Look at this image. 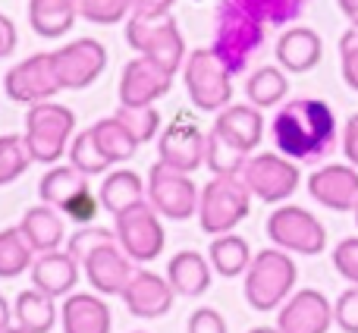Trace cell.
<instances>
[{
    "label": "cell",
    "mask_w": 358,
    "mask_h": 333,
    "mask_svg": "<svg viewBox=\"0 0 358 333\" xmlns=\"http://www.w3.org/2000/svg\"><path fill=\"white\" fill-rule=\"evenodd\" d=\"M273 145L296 164H317L336 148V113L321 98H292L271 120Z\"/></svg>",
    "instance_id": "cell-1"
},
{
    "label": "cell",
    "mask_w": 358,
    "mask_h": 333,
    "mask_svg": "<svg viewBox=\"0 0 358 333\" xmlns=\"http://www.w3.org/2000/svg\"><path fill=\"white\" fill-rule=\"evenodd\" d=\"M264 44V22L255 16L252 10L239 3V0H220L217 6V31H214V50L220 63L229 73H242L255 54Z\"/></svg>",
    "instance_id": "cell-2"
},
{
    "label": "cell",
    "mask_w": 358,
    "mask_h": 333,
    "mask_svg": "<svg viewBox=\"0 0 358 333\" xmlns=\"http://www.w3.org/2000/svg\"><path fill=\"white\" fill-rule=\"evenodd\" d=\"M296 280H299V267L292 261V255L273 246L252 258L242 292H245V302L255 311H273V309L280 311L286 299L296 292Z\"/></svg>",
    "instance_id": "cell-3"
},
{
    "label": "cell",
    "mask_w": 358,
    "mask_h": 333,
    "mask_svg": "<svg viewBox=\"0 0 358 333\" xmlns=\"http://www.w3.org/2000/svg\"><path fill=\"white\" fill-rule=\"evenodd\" d=\"M252 192L242 176H214L201 189L198 201V223L208 236L233 233L252 211Z\"/></svg>",
    "instance_id": "cell-4"
},
{
    "label": "cell",
    "mask_w": 358,
    "mask_h": 333,
    "mask_svg": "<svg viewBox=\"0 0 358 333\" xmlns=\"http://www.w3.org/2000/svg\"><path fill=\"white\" fill-rule=\"evenodd\" d=\"M76 129V113L57 101L31 104L25 113V142L38 164H57L69 151V136Z\"/></svg>",
    "instance_id": "cell-5"
},
{
    "label": "cell",
    "mask_w": 358,
    "mask_h": 333,
    "mask_svg": "<svg viewBox=\"0 0 358 333\" xmlns=\"http://www.w3.org/2000/svg\"><path fill=\"white\" fill-rule=\"evenodd\" d=\"M182 82L189 101L198 111L220 113L233 98V73L220 63L210 48H195L182 63Z\"/></svg>",
    "instance_id": "cell-6"
},
{
    "label": "cell",
    "mask_w": 358,
    "mask_h": 333,
    "mask_svg": "<svg viewBox=\"0 0 358 333\" xmlns=\"http://www.w3.org/2000/svg\"><path fill=\"white\" fill-rule=\"evenodd\" d=\"M267 236L273 246L289 255H321L327 248L324 223L308 208H299V204H280L277 211H271Z\"/></svg>",
    "instance_id": "cell-7"
},
{
    "label": "cell",
    "mask_w": 358,
    "mask_h": 333,
    "mask_svg": "<svg viewBox=\"0 0 358 333\" xmlns=\"http://www.w3.org/2000/svg\"><path fill=\"white\" fill-rule=\"evenodd\" d=\"M239 176L248 185V192L267 204H286V198L296 195L299 183H302V173H299L296 161L283 157L280 151L252 155Z\"/></svg>",
    "instance_id": "cell-8"
},
{
    "label": "cell",
    "mask_w": 358,
    "mask_h": 333,
    "mask_svg": "<svg viewBox=\"0 0 358 333\" xmlns=\"http://www.w3.org/2000/svg\"><path fill=\"white\" fill-rule=\"evenodd\" d=\"M126 41L129 48L136 50L138 57H151L157 60L161 66H167L170 73H176L179 66L185 63V41H182V31L173 19H142V16H132L126 22Z\"/></svg>",
    "instance_id": "cell-9"
},
{
    "label": "cell",
    "mask_w": 358,
    "mask_h": 333,
    "mask_svg": "<svg viewBox=\"0 0 358 333\" xmlns=\"http://www.w3.org/2000/svg\"><path fill=\"white\" fill-rule=\"evenodd\" d=\"M113 233H117V242L123 246V252L138 264L161 258L164 246H167L161 214L151 208V201H142L113 217Z\"/></svg>",
    "instance_id": "cell-10"
},
{
    "label": "cell",
    "mask_w": 358,
    "mask_h": 333,
    "mask_svg": "<svg viewBox=\"0 0 358 333\" xmlns=\"http://www.w3.org/2000/svg\"><path fill=\"white\" fill-rule=\"evenodd\" d=\"M148 201L167 220H189L198 214L201 189L192 183L189 173H179L157 161L148 170Z\"/></svg>",
    "instance_id": "cell-11"
},
{
    "label": "cell",
    "mask_w": 358,
    "mask_h": 333,
    "mask_svg": "<svg viewBox=\"0 0 358 333\" xmlns=\"http://www.w3.org/2000/svg\"><path fill=\"white\" fill-rule=\"evenodd\" d=\"M6 98L16 104H44L50 101L57 92H63L60 76H57V63H54V50L50 54H31L22 63L6 73L3 79Z\"/></svg>",
    "instance_id": "cell-12"
},
{
    "label": "cell",
    "mask_w": 358,
    "mask_h": 333,
    "mask_svg": "<svg viewBox=\"0 0 358 333\" xmlns=\"http://www.w3.org/2000/svg\"><path fill=\"white\" fill-rule=\"evenodd\" d=\"M173 88V73L151 57H136L120 76V107H151Z\"/></svg>",
    "instance_id": "cell-13"
},
{
    "label": "cell",
    "mask_w": 358,
    "mask_h": 333,
    "mask_svg": "<svg viewBox=\"0 0 358 333\" xmlns=\"http://www.w3.org/2000/svg\"><path fill=\"white\" fill-rule=\"evenodd\" d=\"M54 63H57V76H60L63 92H79L88 88L107 66V50L101 41L94 38H76L66 48L54 50Z\"/></svg>",
    "instance_id": "cell-14"
},
{
    "label": "cell",
    "mask_w": 358,
    "mask_h": 333,
    "mask_svg": "<svg viewBox=\"0 0 358 333\" xmlns=\"http://www.w3.org/2000/svg\"><path fill=\"white\" fill-rule=\"evenodd\" d=\"M280 333H327L334 327V302L321 290H296L277 311Z\"/></svg>",
    "instance_id": "cell-15"
},
{
    "label": "cell",
    "mask_w": 358,
    "mask_h": 333,
    "mask_svg": "<svg viewBox=\"0 0 358 333\" xmlns=\"http://www.w3.org/2000/svg\"><path fill=\"white\" fill-rule=\"evenodd\" d=\"M136 261L123 252L117 239L104 242L101 248H94L85 261H82V274L94 286L98 296H123V290L129 286L132 274H136Z\"/></svg>",
    "instance_id": "cell-16"
},
{
    "label": "cell",
    "mask_w": 358,
    "mask_h": 333,
    "mask_svg": "<svg viewBox=\"0 0 358 333\" xmlns=\"http://www.w3.org/2000/svg\"><path fill=\"white\" fill-rule=\"evenodd\" d=\"M204 155H208V136L182 117L170 123L157 139V161L179 173H195L204 164Z\"/></svg>",
    "instance_id": "cell-17"
},
{
    "label": "cell",
    "mask_w": 358,
    "mask_h": 333,
    "mask_svg": "<svg viewBox=\"0 0 358 333\" xmlns=\"http://www.w3.org/2000/svg\"><path fill=\"white\" fill-rule=\"evenodd\" d=\"M308 192L330 211H355L358 204V166L324 164L308 176Z\"/></svg>",
    "instance_id": "cell-18"
},
{
    "label": "cell",
    "mask_w": 358,
    "mask_h": 333,
    "mask_svg": "<svg viewBox=\"0 0 358 333\" xmlns=\"http://www.w3.org/2000/svg\"><path fill=\"white\" fill-rule=\"evenodd\" d=\"M120 299H123V305L129 309V315L151 321V318H164L173 309L176 292H173V286H170V280L161 277V274L136 271Z\"/></svg>",
    "instance_id": "cell-19"
},
{
    "label": "cell",
    "mask_w": 358,
    "mask_h": 333,
    "mask_svg": "<svg viewBox=\"0 0 358 333\" xmlns=\"http://www.w3.org/2000/svg\"><path fill=\"white\" fill-rule=\"evenodd\" d=\"M79 274H82L79 261L66 248H57V252H44L35 258V264H31V286L50 299H66L73 296L76 283H79Z\"/></svg>",
    "instance_id": "cell-20"
},
{
    "label": "cell",
    "mask_w": 358,
    "mask_h": 333,
    "mask_svg": "<svg viewBox=\"0 0 358 333\" xmlns=\"http://www.w3.org/2000/svg\"><path fill=\"white\" fill-rule=\"evenodd\" d=\"M210 129L220 132L229 145H236L239 151H245L252 157V151L264 139V117H261V111L255 104H229L217 113Z\"/></svg>",
    "instance_id": "cell-21"
},
{
    "label": "cell",
    "mask_w": 358,
    "mask_h": 333,
    "mask_svg": "<svg viewBox=\"0 0 358 333\" xmlns=\"http://www.w3.org/2000/svg\"><path fill=\"white\" fill-rule=\"evenodd\" d=\"M60 327L63 333H110L113 318L101 296H94V292H73L60 305Z\"/></svg>",
    "instance_id": "cell-22"
},
{
    "label": "cell",
    "mask_w": 358,
    "mask_h": 333,
    "mask_svg": "<svg viewBox=\"0 0 358 333\" xmlns=\"http://www.w3.org/2000/svg\"><path fill=\"white\" fill-rule=\"evenodd\" d=\"M321 57H324V41L308 25H292L277 41V63L286 73H308V69H315L321 63Z\"/></svg>",
    "instance_id": "cell-23"
},
{
    "label": "cell",
    "mask_w": 358,
    "mask_h": 333,
    "mask_svg": "<svg viewBox=\"0 0 358 333\" xmlns=\"http://www.w3.org/2000/svg\"><path fill=\"white\" fill-rule=\"evenodd\" d=\"M210 274H214L210 261L204 258V255L192 252V248L176 252L173 258H170V264H167L170 286H173L176 296H185V299L204 296V292H208V286H210Z\"/></svg>",
    "instance_id": "cell-24"
},
{
    "label": "cell",
    "mask_w": 358,
    "mask_h": 333,
    "mask_svg": "<svg viewBox=\"0 0 358 333\" xmlns=\"http://www.w3.org/2000/svg\"><path fill=\"white\" fill-rule=\"evenodd\" d=\"M22 233L25 239L31 242L38 255L44 252H57V248L66 242V227H63V214L50 204H38V208H29L22 217Z\"/></svg>",
    "instance_id": "cell-25"
},
{
    "label": "cell",
    "mask_w": 358,
    "mask_h": 333,
    "mask_svg": "<svg viewBox=\"0 0 358 333\" xmlns=\"http://www.w3.org/2000/svg\"><path fill=\"white\" fill-rule=\"evenodd\" d=\"M145 192H148V183H142V176L132 170H113L104 176V183H101V208L110 211L113 217L123 214V211L136 208V204L148 201L145 198Z\"/></svg>",
    "instance_id": "cell-26"
},
{
    "label": "cell",
    "mask_w": 358,
    "mask_h": 333,
    "mask_svg": "<svg viewBox=\"0 0 358 333\" xmlns=\"http://www.w3.org/2000/svg\"><path fill=\"white\" fill-rule=\"evenodd\" d=\"M76 0H29V22L41 38H63L76 25Z\"/></svg>",
    "instance_id": "cell-27"
},
{
    "label": "cell",
    "mask_w": 358,
    "mask_h": 333,
    "mask_svg": "<svg viewBox=\"0 0 358 333\" xmlns=\"http://www.w3.org/2000/svg\"><path fill=\"white\" fill-rule=\"evenodd\" d=\"M57 299L44 296L41 290H25L16 296L13 302V315H16V327L29 330V333H50L60 318V309H57Z\"/></svg>",
    "instance_id": "cell-28"
},
{
    "label": "cell",
    "mask_w": 358,
    "mask_h": 333,
    "mask_svg": "<svg viewBox=\"0 0 358 333\" xmlns=\"http://www.w3.org/2000/svg\"><path fill=\"white\" fill-rule=\"evenodd\" d=\"M252 258H255L252 246L236 233L214 236V242L208 248V261L214 267V274H220V277H239V274H245Z\"/></svg>",
    "instance_id": "cell-29"
},
{
    "label": "cell",
    "mask_w": 358,
    "mask_h": 333,
    "mask_svg": "<svg viewBox=\"0 0 358 333\" xmlns=\"http://www.w3.org/2000/svg\"><path fill=\"white\" fill-rule=\"evenodd\" d=\"M82 189H88V176L79 173L73 164L66 166H50L48 173L38 183V195H41V204H50V208L60 211L69 198H76Z\"/></svg>",
    "instance_id": "cell-30"
},
{
    "label": "cell",
    "mask_w": 358,
    "mask_h": 333,
    "mask_svg": "<svg viewBox=\"0 0 358 333\" xmlns=\"http://www.w3.org/2000/svg\"><path fill=\"white\" fill-rule=\"evenodd\" d=\"M245 94H248V104H255L258 111L286 104L283 98L289 94V79H286L283 66H261V69H255V73L245 79Z\"/></svg>",
    "instance_id": "cell-31"
},
{
    "label": "cell",
    "mask_w": 358,
    "mask_h": 333,
    "mask_svg": "<svg viewBox=\"0 0 358 333\" xmlns=\"http://www.w3.org/2000/svg\"><path fill=\"white\" fill-rule=\"evenodd\" d=\"M38 252L31 242L25 239L22 227H6L0 229V280H13L19 274L31 271Z\"/></svg>",
    "instance_id": "cell-32"
},
{
    "label": "cell",
    "mask_w": 358,
    "mask_h": 333,
    "mask_svg": "<svg viewBox=\"0 0 358 333\" xmlns=\"http://www.w3.org/2000/svg\"><path fill=\"white\" fill-rule=\"evenodd\" d=\"M92 132H94V139H98L101 151L107 155V161H110V164H123V161H129V157L138 151L136 136H132V132L126 129V126L120 123L117 117H104V120H98V123L92 126Z\"/></svg>",
    "instance_id": "cell-33"
},
{
    "label": "cell",
    "mask_w": 358,
    "mask_h": 333,
    "mask_svg": "<svg viewBox=\"0 0 358 333\" xmlns=\"http://www.w3.org/2000/svg\"><path fill=\"white\" fill-rule=\"evenodd\" d=\"M245 161H248L245 151H239L236 145H229L220 132H214V129L208 132V155H204V166H208L214 176H239Z\"/></svg>",
    "instance_id": "cell-34"
},
{
    "label": "cell",
    "mask_w": 358,
    "mask_h": 333,
    "mask_svg": "<svg viewBox=\"0 0 358 333\" xmlns=\"http://www.w3.org/2000/svg\"><path fill=\"white\" fill-rule=\"evenodd\" d=\"M69 164H73L79 173H85V176H98V173H107L113 166L107 161L104 151H101V145H98V139H94L92 129L79 132V136L73 139V145H69Z\"/></svg>",
    "instance_id": "cell-35"
},
{
    "label": "cell",
    "mask_w": 358,
    "mask_h": 333,
    "mask_svg": "<svg viewBox=\"0 0 358 333\" xmlns=\"http://www.w3.org/2000/svg\"><path fill=\"white\" fill-rule=\"evenodd\" d=\"M31 161L35 157H31L25 136H0V185H10L13 179H19Z\"/></svg>",
    "instance_id": "cell-36"
},
{
    "label": "cell",
    "mask_w": 358,
    "mask_h": 333,
    "mask_svg": "<svg viewBox=\"0 0 358 333\" xmlns=\"http://www.w3.org/2000/svg\"><path fill=\"white\" fill-rule=\"evenodd\" d=\"M245 10H252L261 22H271V25H286V22H296L299 16L305 13L308 0H239Z\"/></svg>",
    "instance_id": "cell-37"
},
{
    "label": "cell",
    "mask_w": 358,
    "mask_h": 333,
    "mask_svg": "<svg viewBox=\"0 0 358 333\" xmlns=\"http://www.w3.org/2000/svg\"><path fill=\"white\" fill-rule=\"evenodd\" d=\"M113 117H117L120 123H123L126 129L136 136L138 145L151 142V139L161 132V113L155 111V104H151V107H120Z\"/></svg>",
    "instance_id": "cell-38"
},
{
    "label": "cell",
    "mask_w": 358,
    "mask_h": 333,
    "mask_svg": "<svg viewBox=\"0 0 358 333\" xmlns=\"http://www.w3.org/2000/svg\"><path fill=\"white\" fill-rule=\"evenodd\" d=\"M79 16L98 25H113L123 22L129 16V0H76Z\"/></svg>",
    "instance_id": "cell-39"
},
{
    "label": "cell",
    "mask_w": 358,
    "mask_h": 333,
    "mask_svg": "<svg viewBox=\"0 0 358 333\" xmlns=\"http://www.w3.org/2000/svg\"><path fill=\"white\" fill-rule=\"evenodd\" d=\"M113 239H117V233H113V229H104V227H82V229H76V233L69 236L66 252L82 264V261H85L88 255L94 252V248H101L104 242H113Z\"/></svg>",
    "instance_id": "cell-40"
},
{
    "label": "cell",
    "mask_w": 358,
    "mask_h": 333,
    "mask_svg": "<svg viewBox=\"0 0 358 333\" xmlns=\"http://www.w3.org/2000/svg\"><path fill=\"white\" fill-rule=\"evenodd\" d=\"M98 211H101V195H94L92 185H88V189H82L79 195L69 198V201L63 204L60 214H63V217H69L73 223H82V227H92L94 217H98Z\"/></svg>",
    "instance_id": "cell-41"
},
{
    "label": "cell",
    "mask_w": 358,
    "mask_h": 333,
    "mask_svg": "<svg viewBox=\"0 0 358 333\" xmlns=\"http://www.w3.org/2000/svg\"><path fill=\"white\" fill-rule=\"evenodd\" d=\"M334 324L343 333H358V286L340 292V299L334 302Z\"/></svg>",
    "instance_id": "cell-42"
},
{
    "label": "cell",
    "mask_w": 358,
    "mask_h": 333,
    "mask_svg": "<svg viewBox=\"0 0 358 333\" xmlns=\"http://www.w3.org/2000/svg\"><path fill=\"white\" fill-rule=\"evenodd\" d=\"M340 66H343V79L346 85L358 92V25L346 31L340 38Z\"/></svg>",
    "instance_id": "cell-43"
},
{
    "label": "cell",
    "mask_w": 358,
    "mask_h": 333,
    "mask_svg": "<svg viewBox=\"0 0 358 333\" xmlns=\"http://www.w3.org/2000/svg\"><path fill=\"white\" fill-rule=\"evenodd\" d=\"M334 267L343 280L358 286V236H349L334 248Z\"/></svg>",
    "instance_id": "cell-44"
},
{
    "label": "cell",
    "mask_w": 358,
    "mask_h": 333,
    "mask_svg": "<svg viewBox=\"0 0 358 333\" xmlns=\"http://www.w3.org/2000/svg\"><path fill=\"white\" fill-rule=\"evenodd\" d=\"M189 333H227V321L217 309H195L185 324Z\"/></svg>",
    "instance_id": "cell-45"
},
{
    "label": "cell",
    "mask_w": 358,
    "mask_h": 333,
    "mask_svg": "<svg viewBox=\"0 0 358 333\" xmlns=\"http://www.w3.org/2000/svg\"><path fill=\"white\" fill-rule=\"evenodd\" d=\"M176 0H129V13L142 19H164Z\"/></svg>",
    "instance_id": "cell-46"
},
{
    "label": "cell",
    "mask_w": 358,
    "mask_h": 333,
    "mask_svg": "<svg viewBox=\"0 0 358 333\" xmlns=\"http://www.w3.org/2000/svg\"><path fill=\"white\" fill-rule=\"evenodd\" d=\"M343 155H346V161L358 166V113L346 120V129H343Z\"/></svg>",
    "instance_id": "cell-47"
},
{
    "label": "cell",
    "mask_w": 358,
    "mask_h": 333,
    "mask_svg": "<svg viewBox=\"0 0 358 333\" xmlns=\"http://www.w3.org/2000/svg\"><path fill=\"white\" fill-rule=\"evenodd\" d=\"M16 48V25L10 22V16L0 13V57H10Z\"/></svg>",
    "instance_id": "cell-48"
},
{
    "label": "cell",
    "mask_w": 358,
    "mask_h": 333,
    "mask_svg": "<svg viewBox=\"0 0 358 333\" xmlns=\"http://www.w3.org/2000/svg\"><path fill=\"white\" fill-rule=\"evenodd\" d=\"M13 324H16V315H13V305L6 302L3 296H0V333H3V330H10Z\"/></svg>",
    "instance_id": "cell-49"
},
{
    "label": "cell",
    "mask_w": 358,
    "mask_h": 333,
    "mask_svg": "<svg viewBox=\"0 0 358 333\" xmlns=\"http://www.w3.org/2000/svg\"><path fill=\"white\" fill-rule=\"evenodd\" d=\"M336 6L343 10V16H346L349 22L358 25V0H336Z\"/></svg>",
    "instance_id": "cell-50"
},
{
    "label": "cell",
    "mask_w": 358,
    "mask_h": 333,
    "mask_svg": "<svg viewBox=\"0 0 358 333\" xmlns=\"http://www.w3.org/2000/svg\"><path fill=\"white\" fill-rule=\"evenodd\" d=\"M248 333H280V327H252Z\"/></svg>",
    "instance_id": "cell-51"
},
{
    "label": "cell",
    "mask_w": 358,
    "mask_h": 333,
    "mask_svg": "<svg viewBox=\"0 0 358 333\" xmlns=\"http://www.w3.org/2000/svg\"><path fill=\"white\" fill-rule=\"evenodd\" d=\"M3 333H29V330H22V327H16V324H13L10 330H3Z\"/></svg>",
    "instance_id": "cell-52"
},
{
    "label": "cell",
    "mask_w": 358,
    "mask_h": 333,
    "mask_svg": "<svg viewBox=\"0 0 358 333\" xmlns=\"http://www.w3.org/2000/svg\"><path fill=\"white\" fill-rule=\"evenodd\" d=\"M352 214H355V227H358V204H355V211H352Z\"/></svg>",
    "instance_id": "cell-53"
},
{
    "label": "cell",
    "mask_w": 358,
    "mask_h": 333,
    "mask_svg": "<svg viewBox=\"0 0 358 333\" xmlns=\"http://www.w3.org/2000/svg\"><path fill=\"white\" fill-rule=\"evenodd\" d=\"M132 333H145V330H132Z\"/></svg>",
    "instance_id": "cell-54"
}]
</instances>
